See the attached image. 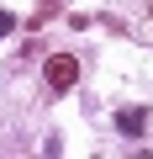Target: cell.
<instances>
[{
	"label": "cell",
	"instance_id": "obj_2",
	"mask_svg": "<svg viewBox=\"0 0 153 159\" xmlns=\"http://www.w3.org/2000/svg\"><path fill=\"white\" fill-rule=\"evenodd\" d=\"M116 127H121L127 138H142V127H148V111H142V106H127V111H116Z\"/></svg>",
	"mask_w": 153,
	"mask_h": 159
},
{
	"label": "cell",
	"instance_id": "obj_3",
	"mask_svg": "<svg viewBox=\"0 0 153 159\" xmlns=\"http://www.w3.org/2000/svg\"><path fill=\"white\" fill-rule=\"evenodd\" d=\"M11 32H16V16H11V11H0V37H11Z\"/></svg>",
	"mask_w": 153,
	"mask_h": 159
},
{
	"label": "cell",
	"instance_id": "obj_4",
	"mask_svg": "<svg viewBox=\"0 0 153 159\" xmlns=\"http://www.w3.org/2000/svg\"><path fill=\"white\" fill-rule=\"evenodd\" d=\"M148 16H153V6H148Z\"/></svg>",
	"mask_w": 153,
	"mask_h": 159
},
{
	"label": "cell",
	"instance_id": "obj_1",
	"mask_svg": "<svg viewBox=\"0 0 153 159\" xmlns=\"http://www.w3.org/2000/svg\"><path fill=\"white\" fill-rule=\"evenodd\" d=\"M42 74H48L53 90H69L74 80H79V58H74V53H53V58L42 64Z\"/></svg>",
	"mask_w": 153,
	"mask_h": 159
}]
</instances>
